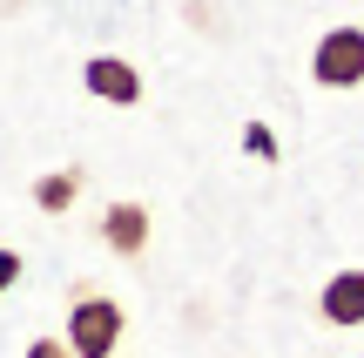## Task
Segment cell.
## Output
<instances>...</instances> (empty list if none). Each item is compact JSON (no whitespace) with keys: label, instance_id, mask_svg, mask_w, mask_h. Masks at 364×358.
<instances>
[{"label":"cell","instance_id":"5","mask_svg":"<svg viewBox=\"0 0 364 358\" xmlns=\"http://www.w3.org/2000/svg\"><path fill=\"white\" fill-rule=\"evenodd\" d=\"M317 311H324V325H338V332L364 325V270H331L324 291H317Z\"/></svg>","mask_w":364,"mask_h":358},{"label":"cell","instance_id":"6","mask_svg":"<svg viewBox=\"0 0 364 358\" xmlns=\"http://www.w3.org/2000/svg\"><path fill=\"white\" fill-rule=\"evenodd\" d=\"M81 183L88 176L68 162V169H54V176H34V210H48V216H68L75 210V196H81Z\"/></svg>","mask_w":364,"mask_h":358},{"label":"cell","instance_id":"4","mask_svg":"<svg viewBox=\"0 0 364 358\" xmlns=\"http://www.w3.org/2000/svg\"><path fill=\"white\" fill-rule=\"evenodd\" d=\"M81 81H88V95L108 102V108H135L142 102V68L122 61V54H95V61L81 68Z\"/></svg>","mask_w":364,"mask_h":358},{"label":"cell","instance_id":"9","mask_svg":"<svg viewBox=\"0 0 364 358\" xmlns=\"http://www.w3.org/2000/svg\"><path fill=\"white\" fill-rule=\"evenodd\" d=\"M21 284V251H0V291H14Z\"/></svg>","mask_w":364,"mask_h":358},{"label":"cell","instance_id":"2","mask_svg":"<svg viewBox=\"0 0 364 358\" xmlns=\"http://www.w3.org/2000/svg\"><path fill=\"white\" fill-rule=\"evenodd\" d=\"M311 81L317 88H364V27H331V34H317Z\"/></svg>","mask_w":364,"mask_h":358},{"label":"cell","instance_id":"3","mask_svg":"<svg viewBox=\"0 0 364 358\" xmlns=\"http://www.w3.org/2000/svg\"><path fill=\"white\" fill-rule=\"evenodd\" d=\"M102 251H115V257H142L149 251V237H156V216H149V203H135V196H115L102 210Z\"/></svg>","mask_w":364,"mask_h":358},{"label":"cell","instance_id":"8","mask_svg":"<svg viewBox=\"0 0 364 358\" xmlns=\"http://www.w3.org/2000/svg\"><path fill=\"white\" fill-rule=\"evenodd\" d=\"M27 358H75V352H68V338H34Z\"/></svg>","mask_w":364,"mask_h":358},{"label":"cell","instance_id":"7","mask_svg":"<svg viewBox=\"0 0 364 358\" xmlns=\"http://www.w3.org/2000/svg\"><path fill=\"white\" fill-rule=\"evenodd\" d=\"M243 149H250V156H263V162H277V135L263 129V122H250V129H243Z\"/></svg>","mask_w":364,"mask_h":358},{"label":"cell","instance_id":"1","mask_svg":"<svg viewBox=\"0 0 364 358\" xmlns=\"http://www.w3.org/2000/svg\"><path fill=\"white\" fill-rule=\"evenodd\" d=\"M122 325H129V318H122L115 298L81 284L75 305H68V332L61 338H68V352H75V358H115L122 352Z\"/></svg>","mask_w":364,"mask_h":358}]
</instances>
